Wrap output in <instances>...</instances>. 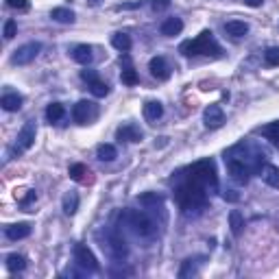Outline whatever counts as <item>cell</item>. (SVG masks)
I'll return each mask as SVG.
<instances>
[{"mask_svg": "<svg viewBox=\"0 0 279 279\" xmlns=\"http://www.w3.org/2000/svg\"><path fill=\"white\" fill-rule=\"evenodd\" d=\"M140 5H142L140 0H137V3H127V5H120V7H118V11H122V9H137Z\"/></svg>", "mask_w": 279, "mask_h": 279, "instance_id": "obj_41", "label": "cell"}, {"mask_svg": "<svg viewBox=\"0 0 279 279\" xmlns=\"http://www.w3.org/2000/svg\"><path fill=\"white\" fill-rule=\"evenodd\" d=\"M164 116V105L159 101H146L144 103V118L149 122H155Z\"/></svg>", "mask_w": 279, "mask_h": 279, "instance_id": "obj_13", "label": "cell"}, {"mask_svg": "<svg viewBox=\"0 0 279 279\" xmlns=\"http://www.w3.org/2000/svg\"><path fill=\"white\" fill-rule=\"evenodd\" d=\"M31 236V225L29 223H18V225H11V227H7V238L9 240H24V238Z\"/></svg>", "mask_w": 279, "mask_h": 279, "instance_id": "obj_12", "label": "cell"}, {"mask_svg": "<svg viewBox=\"0 0 279 279\" xmlns=\"http://www.w3.org/2000/svg\"><path fill=\"white\" fill-rule=\"evenodd\" d=\"M111 46H114L116 50L120 52H127L131 48V37L127 33H114V37H111Z\"/></svg>", "mask_w": 279, "mask_h": 279, "instance_id": "obj_25", "label": "cell"}, {"mask_svg": "<svg viewBox=\"0 0 279 279\" xmlns=\"http://www.w3.org/2000/svg\"><path fill=\"white\" fill-rule=\"evenodd\" d=\"M7 7H11V9L16 11H29L31 9V0H5Z\"/></svg>", "mask_w": 279, "mask_h": 279, "instance_id": "obj_34", "label": "cell"}, {"mask_svg": "<svg viewBox=\"0 0 279 279\" xmlns=\"http://www.w3.org/2000/svg\"><path fill=\"white\" fill-rule=\"evenodd\" d=\"M77 210H79V196L75 192H68V194L63 196V212L68 216H72V214H77Z\"/></svg>", "mask_w": 279, "mask_h": 279, "instance_id": "obj_30", "label": "cell"}, {"mask_svg": "<svg viewBox=\"0 0 279 279\" xmlns=\"http://www.w3.org/2000/svg\"><path fill=\"white\" fill-rule=\"evenodd\" d=\"M90 109H92V103L79 101L75 105V109H72V118H75L79 124H88V120H90Z\"/></svg>", "mask_w": 279, "mask_h": 279, "instance_id": "obj_16", "label": "cell"}, {"mask_svg": "<svg viewBox=\"0 0 279 279\" xmlns=\"http://www.w3.org/2000/svg\"><path fill=\"white\" fill-rule=\"evenodd\" d=\"M170 7V0H151V9L159 13V11H166Z\"/></svg>", "mask_w": 279, "mask_h": 279, "instance_id": "obj_37", "label": "cell"}, {"mask_svg": "<svg viewBox=\"0 0 279 279\" xmlns=\"http://www.w3.org/2000/svg\"><path fill=\"white\" fill-rule=\"evenodd\" d=\"M98 3H101V0H88V5H92V7H96Z\"/></svg>", "mask_w": 279, "mask_h": 279, "instance_id": "obj_43", "label": "cell"}, {"mask_svg": "<svg viewBox=\"0 0 279 279\" xmlns=\"http://www.w3.org/2000/svg\"><path fill=\"white\" fill-rule=\"evenodd\" d=\"M159 31H162V35H166V37H175L183 31V22L179 18H168L162 22V29Z\"/></svg>", "mask_w": 279, "mask_h": 279, "instance_id": "obj_14", "label": "cell"}, {"mask_svg": "<svg viewBox=\"0 0 279 279\" xmlns=\"http://www.w3.org/2000/svg\"><path fill=\"white\" fill-rule=\"evenodd\" d=\"M227 168H229V175L236 183L240 185H247L249 183V175H251V166H247L242 159H236L234 155H227Z\"/></svg>", "mask_w": 279, "mask_h": 279, "instance_id": "obj_6", "label": "cell"}, {"mask_svg": "<svg viewBox=\"0 0 279 279\" xmlns=\"http://www.w3.org/2000/svg\"><path fill=\"white\" fill-rule=\"evenodd\" d=\"M7 268L11 270V273H20V270L26 268V257L18 255V253H11L7 257Z\"/></svg>", "mask_w": 279, "mask_h": 279, "instance_id": "obj_27", "label": "cell"}, {"mask_svg": "<svg viewBox=\"0 0 279 279\" xmlns=\"http://www.w3.org/2000/svg\"><path fill=\"white\" fill-rule=\"evenodd\" d=\"M149 70L157 81H168L170 79V68H168V63H166L164 57H153L149 61Z\"/></svg>", "mask_w": 279, "mask_h": 279, "instance_id": "obj_11", "label": "cell"}, {"mask_svg": "<svg viewBox=\"0 0 279 279\" xmlns=\"http://www.w3.org/2000/svg\"><path fill=\"white\" fill-rule=\"evenodd\" d=\"M65 114V109H63V105L61 103H50L48 107H46V118H48V122H57V120H61Z\"/></svg>", "mask_w": 279, "mask_h": 279, "instance_id": "obj_28", "label": "cell"}, {"mask_svg": "<svg viewBox=\"0 0 279 279\" xmlns=\"http://www.w3.org/2000/svg\"><path fill=\"white\" fill-rule=\"evenodd\" d=\"M203 122L207 129H221L225 122V114L218 105H210L207 109L203 111Z\"/></svg>", "mask_w": 279, "mask_h": 279, "instance_id": "obj_9", "label": "cell"}, {"mask_svg": "<svg viewBox=\"0 0 279 279\" xmlns=\"http://www.w3.org/2000/svg\"><path fill=\"white\" fill-rule=\"evenodd\" d=\"M188 179L192 181L205 185V188H216L218 185V177H216V166L212 159H201V162L192 164L188 168Z\"/></svg>", "mask_w": 279, "mask_h": 279, "instance_id": "obj_3", "label": "cell"}, {"mask_svg": "<svg viewBox=\"0 0 279 279\" xmlns=\"http://www.w3.org/2000/svg\"><path fill=\"white\" fill-rule=\"evenodd\" d=\"M90 92H92V94H94L96 98H103V96H107V94H109V85H107V83H103L101 79H98V81H94V83L90 85Z\"/></svg>", "mask_w": 279, "mask_h": 279, "instance_id": "obj_32", "label": "cell"}, {"mask_svg": "<svg viewBox=\"0 0 279 279\" xmlns=\"http://www.w3.org/2000/svg\"><path fill=\"white\" fill-rule=\"evenodd\" d=\"M35 135H37V124H35V120L24 122V127L20 129V133H18L16 146L11 149V155H22L24 151H29L31 146L35 144Z\"/></svg>", "mask_w": 279, "mask_h": 279, "instance_id": "obj_4", "label": "cell"}, {"mask_svg": "<svg viewBox=\"0 0 279 279\" xmlns=\"http://www.w3.org/2000/svg\"><path fill=\"white\" fill-rule=\"evenodd\" d=\"M31 201H35V190H26V196L20 198V203H22V205H29Z\"/></svg>", "mask_w": 279, "mask_h": 279, "instance_id": "obj_40", "label": "cell"}, {"mask_svg": "<svg viewBox=\"0 0 279 279\" xmlns=\"http://www.w3.org/2000/svg\"><path fill=\"white\" fill-rule=\"evenodd\" d=\"M207 188L192 179H185V181L175 190V201L179 203L181 210H194V207H203L207 203Z\"/></svg>", "mask_w": 279, "mask_h": 279, "instance_id": "obj_1", "label": "cell"}, {"mask_svg": "<svg viewBox=\"0 0 279 279\" xmlns=\"http://www.w3.org/2000/svg\"><path fill=\"white\" fill-rule=\"evenodd\" d=\"M16 33H18L16 20H7V22H5V39H13V37H16Z\"/></svg>", "mask_w": 279, "mask_h": 279, "instance_id": "obj_35", "label": "cell"}, {"mask_svg": "<svg viewBox=\"0 0 279 279\" xmlns=\"http://www.w3.org/2000/svg\"><path fill=\"white\" fill-rule=\"evenodd\" d=\"M109 251H111V257L118 260V262L127 260V255H129L127 242H124V238H120L118 234H111L109 236Z\"/></svg>", "mask_w": 279, "mask_h": 279, "instance_id": "obj_10", "label": "cell"}, {"mask_svg": "<svg viewBox=\"0 0 279 279\" xmlns=\"http://www.w3.org/2000/svg\"><path fill=\"white\" fill-rule=\"evenodd\" d=\"M260 177L266 181L270 188H279V168L273 164H264L260 170Z\"/></svg>", "mask_w": 279, "mask_h": 279, "instance_id": "obj_15", "label": "cell"}, {"mask_svg": "<svg viewBox=\"0 0 279 279\" xmlns=\"http://www.w3.org/2000/svg\"><path fill=\"white\" fill-rule=\"evenodd\" d=\"M129 221H131V227H133V231L137 236H142V238L155 236L157 225L149 214H144V212H133V214H129Z\"/></svg>", "mask_w": 279, "mask_h": 279, "instance_id": "obj_5", "label": "cell"}, {"mask_svg": "<svg viewBox=\"0 0 279 279\" xmlns=\"http://www.w3.org/2000/svg\"><path fill=\"white\" fill-rule=\"evenodd\" d=\"M260 133L268 140L270 144L279 146V122H270V124H264V127L260 129Z\"/></svg>", "mask_w": 279, "mask_h": 279, "instance_id": "obj_23", "label": "cell"}, {"mask_svg": "<svg viewBox=\"0 0 279 279\" xmlns=\"http://www.w3.org/2000/svg\"><path fill=\"white\" fill-rule=\"evenodd\" d=\"M225 31H227L231 37H244L249 33V24L240 22V20H231V22L225 24Z\"/></svg>", "mask_w": 279, "mask_h": 279, "instance_id": "obj_21", "label": "cell"}, {"mask_svg": "<svg viewBox=\"0 0 279 279\" xmlns=\"http://www.w3.org/2000/svg\"><path fill=\"white\" fill-rule=\"evenodd\" d=\"M229 227H231V234H234V236H240L242 234L244 221H242V214L238 210H231L229 212Z\"/></svg>", "mask_w": 279, "mask_h": 279, "instance_id": "obj_26", "label": "cell"}, {"mask_svg": "<svg viewBox=\"0 0 279 279\" xmlns=\"http://www.w3.org/2000/svg\"><path fill=\"white\" fill-rule=\"evenodd\" d=\"M223 196H225V201H231V203H238V201H240V194H236L234 190H227Z\"/></svg>", "mask_w": 279, "mask_h": 279, "instance_id": "obj_39", "label": "cell"}, {"mask_svg": "<svg viewBox=\"0 0 279 279\" xmlns=\"http://www.w3.org/2000/svg\"><path fill=\"white\" fill-rule=\"evenodd\" d=\"M264 61L268 65H279V48L277 46H270V48L264 50Z\"/></svg>", "mask_w": 279, "mask_h": 279, "instance_id": "obj_33", "label": "cell"}, {"mask_svg": "<svg viewBox=\"0 0 279 279\" xmlns=\"http://www.w3.org/2000/svg\"><path fill=\"white\" fill-rule=\"evenodd\" d=\"M50 18L55 20V22H61V24H72L75 22V11L65 9V7H55V9L50 11Z\"/></svg>", "mask_w": 279, "mask_h": 279, "instance_id": "obj_20", "label": "cell"}, {"mask_svg": "<svg viewBox=\"0 0 279 279\" xmlns=\"http://www.w3.org/2000/svg\"><path fill=\"white\" fill-rule=\"evenodd\" d=\"M72 59H75L77 63H81V65H90L92 59H94V55H92V46H88V44L77 46L75 52H72Z\"/></svg>", "mask_w": 279, "mask_h": 279, "instance_id": "obj_18", "label": "cell"}, {"mask_svg": "<svg viewBox=\"0 0 279 279\" xmlns=\"http://www.w3.org/2000/svg\"><path fill=\"white\" fill-rule=\"evenodd\" d=\"M118 140H127V142H142V131H140L135 124H124V127L118 129Z\"/></svg>", "mask_w": 279, "mask_h": 279, "instance_id": "obj_17", "label": "cell"}, {"mask_svg": "<svg viewBox=\"0 0 279 279\" xmlns=\"http://www.w3.org/2000/svg\"><path fill=\"white\" fill-rule=\"evenodd\" d=\"M39 50H42V44H39V42H29V44L20 46V48L13 52L11 61L16 65H26V63H31L33 59L39 55Z\"/></svg>", "mask_w": 279, "mask_h": 279, "instance_id": "obj_7", "label": "cell"}, {"mask_svg": "<svg viewBox=\"0 0 279 279\" xmlns=\"http://www.w3.org/2000/svg\"><path fill=\"white\" fill-rule=\"evenodd\" d=\"M0 105H3L5 111H18L22 107V96L16 94V92H11V94H5L0 98Z\"/></svg>", "mask_w": 279, "mask_h": 279, "instance_id": "obj_19", "label": "cell"}, {"mask_svg": "<svg viewBox=\"0 0 279 279\" xmlns=\"http://www.w3.org/2000/svg\"><path fill=\"white\" fill-rule=\"evenodd\" d=\"M85 175H90V170L85 168L83 164H72L70 166V179H72V181H79V183L88 181V177H85Z\"/></svg>", "mask_w": 279, "mask_h": 279, "instance_id": "obj_29", "label": "cell"}, {"mask_svg": "<svg viewBox=\"0 0 279 279\" xmlns=\"http://www.w3.org/2000/svg\"><path fill=\"white\" fill-rule=\"evenodd\" d=\"M120 81H122L124 85H137L140 77H137V72L133 70V65H129V63H127V68H124V70H122V75H120Z\"/></svg>", "mask_w": 279, "mask_h": 279, "instance_id": "obj_31", "label": "cell"}, {"mask_svg": "<svg viewBox=\"0 0 279 279\" xmlns=\"http://www.w3.org/2000/svg\"><path fill=\"white\" fill-rule=\"evenodd\" d=\"M140 205H144V207H157V205L164 203V196H159L157 192H144V194L137 196Z\"/></svg>", "mask_w": 279, "mask_h": 279, "instance_id": "obj_24", "label": "cell"}, {"mask_svg": "<svg viewBox=\"0 0 279 279\" xmlns=\"http://www.w3.org/2000/svg\"><path fill=\"white\" fill-rule=\"evenodd\" d=\"M194 260H185L183 262V266L179 268V277H188V275H194L196 273V268H194V264H192Z\"/></svg>", "mask_w": 279, "mask_h": 279, "instance_id": "obj_36", "label": "cell"}, {"mask_svg": "<svg viewBox=\"0 0 279 279\" xmlns=\"http://www.w3.org/2000/svg\"><path fill=\"white\" fill-rule=\"evenodd\" d=\"M81 79H83V81L88 83V85H92L94 81H98V75H96L94 70H81Z\"/></svg>", "mask_w": 279, "mask_h": 279, "instance_id": "obj_38", "label": "cell"}, {"mask_svg": "<svg viewBox=\"0 0 279 279\" xmlns=\"http://www.w3.org/2000/svg\"><path fill=\"white\" fill-rule=\"evenodd\" d=\"M96 157L101 159V162H114L118 157V151H116L114 144H101L96 149Z\"/></svg>", "mask_w": 279, "mask_h": 279, "instance_id": "obj_22", "label": "cell"}, {"mask_svg": "<svg viewBox=\"0 0 279 279\" xmlns=\"http://www.w3.org/2000/svg\"><path fill=\"white\" fill-rule=\"evenodd\" d=\"M75 260L79 262V266H83L85 270H92V273H98V268H101L96 255L88 249V244H77L75 247Z\"/></svg>", "mask_w": 279, "mask_h": 279, "instance_id": "obj_8", "label": "cell"}, {"mask_svg": "<svg viewBox=\"0 0 279 279\" xmlns=\"http://www.w3.org/2000/svg\"><path fill=\"white\" fill-rule=\"evenodd\" d=\"M244 5H249V7H262L264 0H244Z\"/></svg>", "mask_w": 279, "mask_h": 279, "instance_id": "obj_42", "label": "cell"}, {"mask_svg": "<svg viewBox=\"0 0 279 279\" xmlns=\"http://www.w3.org/2000/svg\"><path fill=\"white\" fill-rule=\"evenodd\" d=\"M179 50L183 52L185 57H194V55H221V44L216 42L214 33L210 29L201 31V35H196L190 42H183L179 46Z\"/></svg>", "mask_w": 279, "mask_h": 279, "instance_id": "obj_2", "label": "cell"}]
</instances>
